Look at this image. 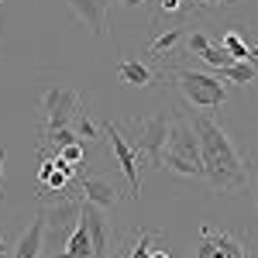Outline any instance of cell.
Here are the masks:
<instances>
[{"mask_svg": "<svg viewBox=\"0 0 258 258\" xmlns=\"http://www.w3.org/2000/svg\"><path fill=\"white\" fill-rule=\"evenodd\" d=\"M200 138V159H203V179L214 193H244L251 182V155L241 152L227 127L210 114L189 117Z\"/></svg>", "mask_w": 258, "mask_h": 258, "instance_id": "1", "label": "cell"}, {"mask_svg": "<svg viewBox=\"0 0 258 258\" xmlns=\"http://www.w3.org/2000/svg\"><path fill=\"white\" fill-rule=\"evenodd\" d=\"M169 80H176L186 103L200 107V110H220V103L227 100V86L220 83V76H210V73H193V69L169 66Z\"/></svg>", "mask_w": 258, "mask_h": 258, "instance_id": "2", "label": "cell"}, {"mask_svg": "<svg viewBox=\"0 0 258 258\" xmlns=\"http://www.w3.org/2000/svg\"><path fill=\"white\" fill-rule=\"evenodd\" d=\"M127 127H131V135H124V138L131 141V148L152 169H159L162 148H165V138H169V117L165 114H159V117H127Z\"/></svg>", "mask_w": 258, "mask_h": 258, "instance_id": "3", "label": "cell"}, {"mask_svg": "<svg viewBox=\"0 0 258 258\" xmlns=\"http://www.w3.org/2000/svg\"><path fill=\"white\" fill-rule=\"evenodd\" d=\"M80 90H73V86H66V83H48L45 86V93H41V131H48V127H69L73 124V110L80 107Z\"/></svg>", "mask_w": 258, "mask_h": 258, "instance_id": "4", "label": "cell"}, {"mask_svg": "<svg viewBox=\"0 0 258 258\" xmlns=\"http://www.w3.org/2000/svg\"><path fill=\"white\" fill-rule=\"evenodd\" d=\"M45 214V244L48 241H62L73 234L76 220H80V200H69L66 193H55V203H45L41 207Z\"/></svg>", "mask_w": 258, "mask_h": 258, "instance_id": "5", "label": "cell"}, {"mask_svg": "<svg viewBox=\"0 0 258 258\" xmlns=\"http://www.w3.org/2000/svg\"><path fill=\"white\" fill-rule=\"evenodd\" d=\"M100 135L110 141V148H114V155H117L120 172H124V176H127V182H131V193L138 197V193H141V165H145V159H141L138 152L131 148V141L120 135V127H117V124L103 120V124H100Z\"/></svg>", "mask_w": 258, "mask_h": 258, "instance_id": "6", "label": "cell"}, {"mask_svg": "<svg viewBox=\"0 0 258 258\" xmlns=\"http://www.w3.org/2000/svg\"><path fill=\"white\" fill-rule=\"evenodd\" d=\"M76 186H80L83 200H90L93 207H100V210H110V207H117V203H120V189L114 186V182L100 179V176L80 172V176H76Z\"/></svg>", "mask_w": 258, "mask_h": 258, "instance_id": "7", "label": "cell"}, {"mask_svg": "<svg viewBox=\"0 0 258 258\" xmlns=\"http://www.w3.org/2000/svg\"><path fill=\"white\" fill-rule=\"evenodd\" d=\"M66 7L76 14V18L97 35L103 38L107 35V18H110V0H66Z\"/></svg>", "mask_w": 258, "mask_h": 258, "instance_id": "8", "label": "cell"}, {"mask_svg": "<svg viewBox=\"0 0 258 258\" xmlns=\"http://www.w3.org/2000/svg\"><path fill=\"white\" fill-rule=\"evenodd\" d=\"M117 80L124 83V86H152V83L165 80V73H159V69H152L148 62L135 59V55H124L117 66Z\"/></svg>", "mask_w": 258, "mask_h": 258, "instance_id": "9", "label": "cell"}, {"mask_svg": "<svg viewBox=\"0 0 258 258\" xmlns=\"http://www.w3.org/2000/svg\"><path fill=\"white\" fill-rule=\"evenodd\" d=\"M182 41H186V28H182V24H172V28H165L162 35H155V38L148 41L145 55H148L152 62H169Z\"/></svg>", "mask_w": 258, "mask_h": 258, "instance_id": "10", "label": "cell"}, {"mask_svg": "<svg viewBox=\"0 0 258 258\" xmlns=\"http://www.w3.org/2000/svg\"><path fill=\"white\" fill-rule=\"evenodd\" d=\"M45 255V214H35V220L28 224V231L14 244V258H41Z\"/></svg>", "mask_w": 258, "mask_h": 258, "instance_id": "11", "label": "cell"}, {"mask_svg": "<svg viewBox=\"0 0 258 258\" xmlns=\"http://www.w3.org/2000/svg\"><path fill=\"white\" fill-rule=\"evenodd\" d=\"M55 258H93V241H90V231H86L83 220H76L73 234L66 238V248Z\"/></svg>", "mask_w": 258, "mask_h": 258, "instance_id": "12", "label": "cell"}, {"mask_svg": "<svg viewBox=\"0 0 258 258\" xmlns=\"http://www.w3.org/2000/svg\"><path fill=\"white\" fill-rule=\"evenodd\" d=\"M76 135H80V141H100L103 135H100V127L90 120V110H86V93L80 97V107L73 110V124H69Z\"/></svg>", "mask_w": 258, "mask_h": 258, "instance_id": "13", "label": "cell"}, {"mask_svg": "<svg viewBox=\"0 0 258 258\" xmlns=\"http://www.w3.org/2000/svg\"><path fill=\"white\" fill-rule=\"evenodd\" d=\"M162 234H155V231H138V234H135V241H131V244H127V255L124 258H148L152 255V248H155V244H162Z\"/></svg>", "mask_w": 258, "mask_h": 258, "instance_id": "14", "label": "cell"}, {"mask_svg": "<svg viewBox=\"0 0 258 258\" xmlns=\"http://www.w3.org/2000/svg\"><path fill=\"white\" fill-rule=\"evenodd\" d=\"M220 80H227V83H258V73H255V66L248 59H238V62H231L227 69H220Z\"/></svg>", "mask_w": 258, "mask_h": 258, "instance_id": "15", "label": "cell"}, {"mask_svg": "<svg viewBox=\"0 0 258 258\" xmlns=\"http://www.w3.org/2000/svg\"><path fill=\"white\" fill-rule=\"evenodd\" d=\"M200 59L207 62L210 69H217V73H220V69H227L231 62H238L234 55H231V52H227V48H224V45H214V41H210V45L200 52Z\"/></svg>", "mask_w": 258, "mask_h": 258, "instance_id": "16", "label": "cell"}, {"mask_svg": "<svg viewBox=\"0 0 258 258\" xmlns=\"http://www.w3.org/2000/svg\"><path fill=\"white\" fill-rule=\"evenodd\" d=\"M220 45H224V48H227L234 59H248V48H251V45H248V41L238 35V28H227V31L220 35Z\"/></svg>", "mask_w": 258, "mask_h": 258, "instance_id": "17", "label": "cell"}, {"mask_svg": "<svg viewBox=\"0 0 258 258\" xmlns=\"http://www.w3.org/2000/svg\"><path fill=\"white\" fill-rule=\"evenodd\" d=\"M217 251H220V258H251L248 255V248L241 244V241H234L231 234H217Z\"/></svg>", "mask_w": 258, "mask_h": 258, "instance_id": "18", "label": "cell"}, {"mask_svg": "<svg viewBox=\"0 0 258 258\" xmlns=\"http://www.w3.org/2000/svg\"><path fill=\"white\" fill-rule=\"evenodd\" d=\"M207 45H210V38H207L203 31H189V35H186V48H189L193 55H200V52H203Z\"/></svg>", "mask_w": 258, "mask_h": 258, "instance_id": "19", "label": "cell"}, {"mask_svg": "<svg viewBox=\"0 0 258 258\" xmlns=\"http://www.w3.org/2000/svg\"><path fill=\"white\" fill-rule=\"evenodd\" d=\"M162 244H165V241H162ZM162 244H155V248H152V255H148V258H172L169 251H165V248H162Z\"/></svg>", "mask_w": 258, "mask_h": 258, "instance_id": "20", "label": "cell"}, {"mask_svg": "<svg viewBox=\"0 0 258 258\" xmlns=\"http://www.w3.org/2000/svg\"><path fill=\"white\" fill-rule=\"evenodd\" d=\"M114 4H120V7H141L145 0H110V7H114Z\"/></svg>", "mask_w": 258, "mask_h": 258, "instance_id": "21", "label": "cell"}, {"mask_svg": "<svg viewBox=\"0 0 258 258\" xmlns=\"http://www.w3.org/2000/svg\"><path fill=\"white\" fill-rule=\"evenodd\" d=\"M248 62L255 66V73H258V45H251V48H248Z\"/></svg>", "mask_w": 258, "mask_h": 258, "instance_id": "22", "label": "cell"}, {"mask_svg": "<svg viewBox=\"0 0 258 258\" xmlns=\"http://www.w3.org/2000/svg\"><path fill=\"white\" fill-rule=\"evenodd\" d=\"M4 159H7V148H0V176H4Z\"/></svg>", "mask_w": 258, "mask_h": 258, "instance_id": "23", "label": "cell"}, {"mask_svg": "<svg viewBox=\"0 0 258 258\" xmlns=\"http://www.w3.org/2000/svg\"><path fill=\"white\" fill-rule=\"evenodd\" d=\"M255 210H258V186H255Z\"/></svg>", "mask_w": 258, "mask_h": 258, "instance_id": "24", "label": "cell"}, {"mask_svg": "<svg viewBox=\"0 0 258 258\" xmlns=\"http://www.w3.org/2000/svg\"><path fill=\"white\" fill-rule=\"evenodd\" d=\"M0 4H4V0H0Z\"/></svg>", "mask_w": 258, "mask_h": 258, "instance_id": "25", "label": "cell"}, {"mask_svg": "<svg viewBox=\"0 0 258 258\" xmlns=\"http://www.w3.org/2000/svg\"><path fill=\"white\" fill-rule=\"evenodd\" d=\"M227 4H231V0H227Z\"/></svg>", "mask_w": 258, "mask_h": 258, "instance_id": "26", "label": "cell"}]
</instances>
